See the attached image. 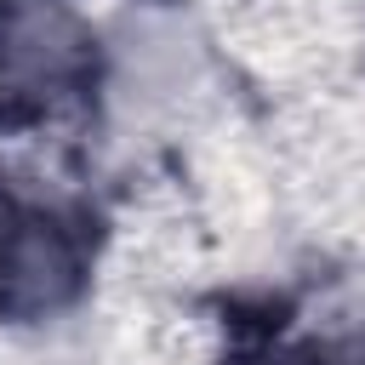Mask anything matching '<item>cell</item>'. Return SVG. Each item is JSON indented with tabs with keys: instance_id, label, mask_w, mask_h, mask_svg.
<instances>
[{
	"instance_id": "6da1fadb",
	"label": "cell",
	"mask_w": 365,
	"mask_h": 365,
	"mask_svg": "<svg viewBox=\"0 0 365 365\" xmlns=\"http://www.w3.org/2000/svg\"><path fill=\"white\" fill-rule=\"evenodd\" d=\"M74 63V34L57 11H23L6 29V51H0V80L11 91H51Z\"/></svg>"
},
{
	"instance_id": "7a4b0ae2",
	"label": "cell",
	"mask_w": 365,
	"mask_h": 365,
	"mask_svg": "<svg viewBox=\"0 0 365 365\" xmlns=\"http://www.w3.org/2000/svg\"><path fill=\"white\" fill-rule=\"evenodd\" d=\"M0 268H6V291H11L17 302H51V297L68 285V251H63V240H57L51 228H40V222H29L23 234L6 240Z\"/></svg>"
}]
</instances>
